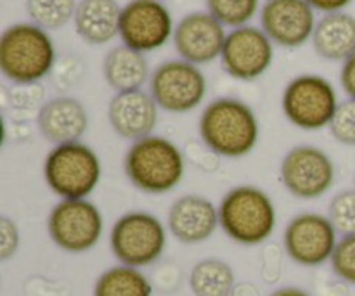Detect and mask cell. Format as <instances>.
Listing matches in <instances>:
<instances>
[{"mask_svg":"<svg viewBox=\"0 0 355 296\" xmlns=\"http://www.w3.org/2000/svg\"><path fill=\"white\" fill-rule=\"evenodd\" d=\"M200 141L220 158H245L257 148L260 121L253 107L238 97H217L198 121Z\"/></svg>","mask_w":355,"mask_h":296,"instance_id":"6da1fadb","label":"cell"},{"mask_svg":"<svg viewBox=\"0 0 355 296\" xmlns=\"http://www.w3.org/2000/svg\"><path fill=\"white\" fill-rule=\"evenodd\" d=\"M128 182L144 194H166L186 175V153L173 141L151 134L130 142L123 158Z\"/></svg>","mask_w":355,"mask_h":296,"instance_id":"7a4b0ae2","label":"cell"},{"mask_svg":"<svg viewBox=\"0 0 355 296\" xmlns=\"http://www.w3.org/2000/svg\"><path fill=\"white\" fill-rule=\"evenodd\" d=\"M58 62L54 40L31 21L14 23L0 35V71L12 85L40 83Z\"/></svg>","mask_w":355,"mask_h":296,"instance_id":"3957f363","label":"cell"},{"mask_svg":"<svg viewBox=\"0 0 355 296\" xmlns=\"http://www.w3.org/2000/svg\"><path fill=\"white\" fill-rule=\"evenodd\" d=\"M220 229L241 246L263 245L274 234L277 208L263 189L250 184L236 186L218 203Z\"/></svg>","mask_w":355,"mask_h":296,"instance_id":"277c9868","label":"cell"},{"mask_svg":"<svg viewBox=\"0 0 355 296\" xmlns=\"http://www.w3.org/2000/svg\"><path fill=\"white\" fill-rule=\"evenodd\" d=\"M44 180L61 200H82L97 189L103 177L99 155L85 142L52 146L44 159Z\"/></svg>","mask_w":355,"mask_h":296,"instance_id":"5b68a950","label":"cell"},{"mask_svg":"<svg viewBox=\"0 0 355 296\" xmlns=\"http://www.w3.org/2000/svg\"><path fill=\"white\" fill-rule=\"evenodd\" d=\"M168 227L146 210H132L116 218L110 232V248L118 263L144 269L163 256Z\"/></svg>","mask_w":355,"mask_h":296,"instance_id":"8992f818","label":"cell"},{"mask_svg":"<svg viewBox=\"0 0 355 296\" xmlns=\"http://www.w3.org/2000/svg\"><path fill=\"white\" fill-rule=\"evenodd\" d=\"M340 106L335 85L314 73L295 76L281 96V110L293 127L305 132L328 128Z\"/></svg>","mask_w":355,"mask_h":296,"instance_id":"52a82bcc","label":"cell"},{"mask_svg":"<svg viewBox=\"0 0 355 296\" xmlns=\"http://www.w3.org/2000/svg\"><path fill=\"white\" fill-rule=\"evenodd\" d=\"M47 232L62 252L87 253L99 245L104 234L103 211L89 198L61 200L49 211Z\"/></svg>","mask_w":355,"mask_h":296,"instance_id":"ba28073f","label":"cell"},{"mask_svg":"<svg viewBox=\"0 0 355 296\" xmlns=\"http://www.w3.org/2000/svg\"><path fill=\"white\" fill-rule=\"evenodd\" d=\"M208 82L200 66L184 59H168L153 69L149 94L159 110L172 114L191 113L203 104Z\"/></svg>","mask_w":355,"mask_h":296,"instance_id":"9c48e42d","label":"cell"},{"mask_svg":"<svg viewBox=\"0 0 355 296\" xmlns=\"http://www.w3.org/2000/svg\"><path fill=\"white\" fill-rule=\"evenodd\" d=\"M279 179L284 189L298 200H319L333 189L336 166L324 149L300 144L284 155L279 166Z\"/></svg>","mask_w":355,"mask_h":296,"instance_id":"30bf717a","label":"cell"},{"mask_svg":"<svg viewBox=\"0 0 355 296\" xmlns=\"http://www.w3.org/2000/svg\"><path fill=\"white\" fill-rule=\"evenodd\" d=\"M338 236L328 215L302 211L284 227L283 248L288 259L297 265L321 267L331 260Z\"/></svg>","mask_w":355,"mask_h":296,"instance_id":"8fae6325","label":"cell"},{"mask_svg":"<svg viewBox=\"0 0 355 296\" xmlns=\"http://www.w3.org/2000/svg\"><path fill=\"white\" fill-rule=\"evenodd\" d=\"M173 17L162 0H128L121 7V44L148 54L165 47L173 37Z\"/></svg>","mask_w":355,"mask_h":296,"instance_id":"7c38bea8","label":"cell"},{"mask_svg":"<svg viewBox=\"0 0 355 296\" xmlns=\"http://www.w3.org/2000/svg\"><path fill=\"white\" fill-rule=\"evenodd\" d=\"M274 62V42L260 26L245 24L227 31L220 54L222 69L239 82L266 75Z\"/></svg>","mask_w":355,"mask_h":296,"instance_id":"4fadbf2b","label":"cell"},{"mask_svg":"<svg viewBox=\"0 0 355 296\" xmlns=\"http://www.w3.org/2000/svg\"><path fill=\"white\" fill-rule=\"evenodd\" d=\"M259 14L260 28L283 49H298L311 42L318 23L307 0H263Z\"/></svg>","mask_w":355,"mask_h":296,"instance_id":"5bb4252c","label":"cell"},{"mask_svg":"<svg viewBox=\"0 0 355 296\" xmlns=\"http://www.w3.org/2000/svg\"><path fill=\"white\" fill-rule=\"evenodd\" d=\"M227 31L208 10L186 14L173 30V47L180 59L196 66L210 64L220 59Z\"/></svg>","mask_w":355,"mask_h":296,"instance_id":"9a60e30c","label":"cell"},{"mask_svg":"<svg viewBox=\"0 0 355 296\" xmlns=\"http://www.w3.org/2000/svg\"><path fill=\"white\" fill-rule=\"evenodd\" d=\"M166 227L182 245H201L220 227L218 207L201 194H184L170 204Z\"/></svg>","mask_w":355,"mask_h":296,"instance_id":"2e32d148","label":"cell"},{"mask_svg":"<svg viewBox=\"0 0 355 296\" xmlns=\"http://www.w3.org/2000/svg\"><path fill=\"white\" fill-rule=\"evenodd\" d=\"M159 107L146 90L116 92L107 103V123L118 137L135 142L155 134Z\"/></svg>","mask_w":355,"mask_h":296,"instance_id":"e0dca14e","label":"cell"},{"mask_svg":"<svg viewBox=\"0 0 355 296\" xmlns=\"http://www.w3.org/2000/svg\"><path fill=\"white\" fill-rule=\"evenodd\" d=\"M37 128L52 146L78 142L89 128V113L76 97H52L38 110Z\"/></svg>","mask_w":355,"mask_h":296,"instance_id":"ac0fdd59","label":"cell"},{"mask_svg":"<svg viewBox=\"0 0 355 296\" xmlns=\"http://www.w3.org/2000/svg\"><path fill=\"white\" fill-rule=\"evenodd\" d=\"M121 6L118 0H78L73 26L89 45H106L120 37Z\"/></svg>","mask_w":355,"mask_h":296,"instance_id":"d6986e66","label":"cell"},{"mask_svg":"<svg viewBox=\"0 0 355 296\" xmlns=\"http://www.w3.org/2000/svg\"><path fill=\"white\" fill-rule=\"evenodd\" d=\"M311 44L324 61H347L355 52V16L347 10L322 14L315 23Z\"/></svg>","mask_w":355,"mask_h":296,"instance_id":"ffe728a7","label":"cell"},{"mask_svg":"<svg viewBox=\"0 0 355 296\" xmlns=\"http://www.w3.org/2000/svg\"><path fill=\"white\" fill-rule=\"evenodd\" d=\"M151 73L146 54L123 44L110 49L103 59V76L114 92L142 89Z\"/></svg>","mask_w":355,"mask_h":296,"instance_id":"44dd1931","label":"cell"},{"mask_svg":"<svg viewBox=\"0 0 355 296\" xmlns=\"http://www.w3.org/2000/svg\"><path fill=\"white\" fill-rule=\"evenodd\" d=\"M187 284L194 296H232L236 274L225 260L210 256L194 263Z\"/></svg>","mask_w":355,"mask_h":296,"instance_id":"7402d4cb","label":"cell"},{"mask_svg":"<svg viewBox=\"0 0 355 296\" xmlns=\"http://www.w3.org/2000/svg\"><path fill=\"white\" fill-rule=\"evenodd\" d=\"M153 281L141 269L118 263L97 277L92 296H153Z\"/></svg>","mask_w":355,"mask_h":296,"instance_id":"603a6c76","label":"cell"},{"mask_svg":"<svg viewBox=\"0 0 355 296\" xmlns=\"http://www.w3.org/2000/svg\"><path fill=\"white\" fill-rule=\"evenodd\" d=\"M78 0H26V14L30 21L44 30H61L75 17Z\"/></svg>","mask_w":355,"mask_h":296,"instance_id":"cb8c5ba5","label":"cell"},{"mask_svg":"<svg viewBox=\"0 0 355 296\" xmlns=\"http://www.w3.org/2000/svg\"><path fill=\"white\" fill-rule=\"evenodd\" d=\"M207 10L225 28L245 26L260 12V0H205Z\"/></svg>","mask_w":355,"mask_h":296,"instance_id":"d4e9b609","label":"cell"},{"mask_svg":"<svg viewBox=\"0 0 355 296\" xmlns=\"http://www.w3.org/2000/svg\"><path fill=\"white\" fill-rule=\"evenodd\" d=\"M326 215L340 236L355 234V187L336 193L329 201Z\"/></svg>","mask_w":355,"mask_h":296,"instance_id":"484cf974","label":"cell"},{"mask_svg":"<svg viewBox=\"0 0 355 296\" xmlns=\"http://www.w3.org/2000/svg\"><path fill=\"white\" fill-rule=\"evenodd\" d=\"M329 265L343 284L355 286V234L340 236Z\"/></svg>","mask_w":355,"mask_h":296,"instance_id":"4316f807","label":"cell"},{"mask_svg":"<svg viewBox=\"0 0 355 296\" xmlns=\"http://www.w3.org/2000/svg\"><path fill=\"white\" fill-rule=\"evenodd\" d=\"M3 99L17 111H35L38 113L44 106L45 89L42 83H24V85H12V89L3 87Z\"/></svg>","mask_w":355,"mask_h":296,"instance_id":"83f0119b","label":"cell"},{"mask_svg":"<svg viewBox=\"0 0 355 296\" xmlns=\"http://www.w3.org/2000/svg\"><path fill=\"white\" fill-rule=\"evenodd\" d=\"M329 134L338 144L355 148V101L347 99L340 103L331 123Z\"/></svg>","mask_w":355,"mask_h":296,"instance_id":"f1b7e54d","label":"cell"},{"mask_svg":"<svg viewBox=\"0 0 355 296\" xmlns=\"http://www.w3.org/2000/svg\"><path fill=\"white\" fill-rule=\"evenodd\" d=\"M284 252L283 245L277 243H267L263 246L262 253V279L263 283L274 286L279 283L281 276H283V262H284Z\"/></svg>","mask_w":355,"mask_h":296,"instance_id":"f546056e","label":"cell"},{"mask_svg":"<svg viewBox=\"0 0 355 296\" xmlns=\"http://www.w3.org/2000/svg\"><path fill=\"white\" fill-rule=\"evenodd\" d=\"M51 75L54 78V85L59 90H69L82 78L83 66L80 59L73 58V55H66V58L58 59Z\"/></svg>","mask_w":355,"mask_h":296,"instance_id":"4dcf8cb0","label":"cell"},{"mask_svg":"<svg viewBox=\"0 0 355 296\" xmlns=\"http://www.w3.org/2000/svg\"><path fill=\"white\" fill-rule=\"evenodd\" d=\"M21 246V231L9 217H0V262H9Z\"/></svg>","mask_w":355,"mask_h":296,"instance_id":"1f68e13d","label":"cell"},{"mask_svg":"<svg viewBox=\"0 0 355 296\" xmlns=\"http://www.w3.org/2000/svg\"><path fill=\"white\" fill-rule=\"evenodd\" d=\"M340 85L349 99L355 101V52L347 61L342 62L340 68Z\"/></svg>","mask_w":355,"mask_h":296,"instance_id":"d6a6232c","label":"cell"},{"mask_svg":"<svg viewBox=\"0 0 355 296\" xmlns=\"http://www.w3.org/2000/svg\"><path fill=\"white\" fill-rule=\"evenodd\" d=\"M314 10H319L322 14L329 12H340V10H345L354 0H307Z\"/></svg>","mask_w":355,"mask_h":296,"instance_id":"836d02e7","label":"cell"},{"mask_svg":"<svg viewBox=\"0 0 355 296\" xmlns=\"http://www.w3.org/2000/svg\"><path fill=\"white\" fill-rule=\"evenodd\" d=\"M269 296H312V295L298 286H283V288H277V290H274Z\"/></svg>","mask_w":355,"mask_h":296,"instance_id":"e575fe53","label":"cell"},{"mask_svg":"<svg viewBox=\"0 0 355 296\" xmlns=\"http://www.w3.org/2000/svg\"><path fill=\"white\" fill-rule=\"evenodd\" d=\"M232 296H260V291L255 284L241 283V284H236L234 291H232Z\"/></svg>","mask_w":355,"mask_h":296,"instance_id":"d590c367","label":"cell"},{"mask_svg":"<svg viewBox=\"0 0 355 296\" xmlns=\"http://www.w3.org/2000/svg\"><path fill=\"white\" fill-rule=\"evenodd\" d=\"M354 187H355V173H354Z\"/></svg>","mask_w":355,"mask_h":296,"instance_id":"8d00e7d4","label":"cell"},{"mask_svg":"<svg viewBox=\"0 0 355 296\" xmlns=\"http://www.w3.org/2000/svg\"><path fill=\"white\" fill-rule=\"evenodd\" d=\"M162 2H166V0H162Z\"/></svg>","mask_w":355,"mask_h":296,"instance_id":"74e56055","label":"cell"}]
</instances>
